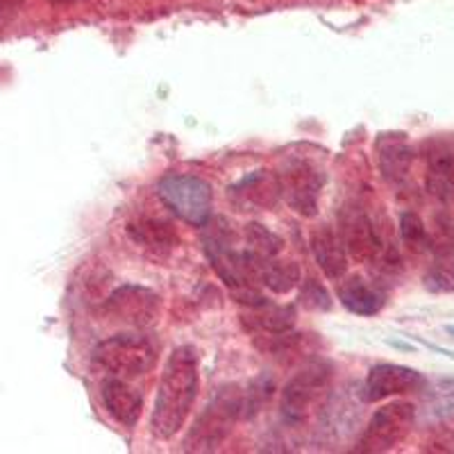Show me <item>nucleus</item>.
Wrapping results in <instances>:
<instances>
[{"mask_svg": "<svg viewBox=\"0 0 454 454\" xmlns=\"http://www.w3.org/2000/svg\"><path fill=\"white\" fill-rule=\"evenodd\" d=\"M23 0H0V26L7 21H12L16 16V12L21 10Z\"/></svg>", "mask_w": 454, "mask_h": 454, "instance_id": "nucleus-27", "label": "nucleus"}, {"mask_svg": "<svg viewBox=\"0 0 454 454\" xmlns=\"http://www.w3.org/2000/svg\"><path fill=\"white\" fill-rule=\"evenodd\" d=\"M380 173L391 186H403L413 166V148L404 135H380L375 144Z\"/></svg>", "mask_w": 454, "mask_h": 454, "instance_id": "nucleus-13", "label": "nucleus"}, {"mask_svg": "<svg viewBox=\"0 0 454 454\" xmlns=\"http://www.w3.org/2000/svg\"><path fill=\"white\" fill-rule=\"evenodd\" d=\"M427 380L416 368L400 366V364H377L368 371L364 384V397L368 403H380L393 395H407V393L423 391Z\"/></svg>", "mask_w": 454, "mask_h": 454, "instance_id": "nucleus-10", "label": "nucleus"}, {"mask_svg": "<svg viewBox=\"0 0 454 454\" xmlns=\"http://www.w3.org/2000/svg\"><path fill=\"white\" fill-rule=\"evenodd\" d=\"M423 416L429 423H454V380L425 384Z\"/></svg>", "mask_w": 454, "mask_h": 454, "instance_id": "nucleus-19", "label": "nucleus"}, {"mask_svg": "<svg viewBox=\"0 0 454 454\" xmlns=\"http://www.w3.org/2000/svg\"><path fill=\"white\" fill-rule=\"evenodd\" d=\"M273 380L266 375L257 377L248 387L243 388V420L246 419H253L262 411V407L270 400L273 395Z\"/></svg>", "mask_w": 454, "mask_h": 454, "instance_id": "nucleus-24", "label": "nucleus"}, {"mask_svg": "<svg viewBox=\"0 0 454 454\" xmlns=\"http://www.w3.org/2000/svg\"><path fill=\"white\" fill-rule=\"evenodd\" d=\"M339 237L346 246L348 257H352L355 262L368 263V266H375V263L391 266L388 263L391 250H387L382 234L364 207L346 205L340 209Z\"/></svg>", "mask_w": 454, "mask_h": 454, "instance_id": "nucleus-6", "label": "nucleus"}, {"mask_svg": "<svg viewBox=\"0 0 454 454\" xmlns=\"http://www.w3.org/2000/svg\"><path fill=\"white\" fill-rule=\"evenodd\" d=\"M427 250L434 257L454 253V214L448 209L432 218V225L427 227Z\"/></svg>", "mask_w": 454, "mask_h": 454, "instance_id": "nucleus-21", "label": "nucleus"}, {"mask_svg": "<svg viewBox=\"0 0 454 454\" xmlns=\"http://www.w3.org/2000/svg\"><path fill=\"white\" fill-rule=\"evenodd\" d=\"M425 450H429V452H454V434H441L432 443H427Z\"/></svg>", "mask_w": 454, "mask_h": 454, "instance_id": "nucleus-26", "label": "nucleus"}, {"mask_svg": "<svg viewBox=\"0 0 454 454\" xmlns=\"http://www.w3.org/2000/svg\"><path fill=\"white\" fill-rule=\"evenodd\" d=\"M243 419V391L239 387L218 388L184 439V452H214L225 443L234 425Z\"/></svg>", "mask_w": 454, "mask_h": 454, "instance_id": "nucleus-2", "label": "nucleus"}, {"mask_svg": "<svg viewBox=\"0 0 454 454\" xmlns=\"http://www.w3.org/2000/svg\"><path fill=\"white\" fill-rule=\"evenodd\" d=\"M241 323L246 330L259 336L282 334V332L294 330L295 309L289 305H270L269 300H263L259 305L246 307V311L241 314Z\"/></svg>", "mask_w": 454, "mask_h": 454, "instance_id": "nucleus-17", "label": "nucleus"}, {"mask_svg": "<svg viewBox=\"0 0 454 454\" xmlns=\"http://www.w3.org/2000/svg\"><path fill=\"white\" fill-rule=\"evenodd\" d=\"M55 5H73V3H80V0H51Z\"/></svg>", "mask_w": 454, "mask_h": 454, "instance_id": "nucleus-28", "label": "nucleus"}, {"mask_svg": "<svg viewBox=\"0 0 454 454\" xmlns=\"http://www.w3.org/2000/svg\"><path fill=\"white\" fill-rule=\"evenodd\" d=\"M400 239L411 253L427 250V225L416 212L400 214Z\"/></svg>", "mask_w": 454, "mask_h": 454, "instance_id": "nucleus-23", "label": "nucleus"}, {"mask_svg": "<svg viewBox=\"0 0 454 454\" xmlns=\"http://www.w3.org/2000/svg\"><path fill=\"white\" fill-rule=\"evenodd\" d=\"M332 380V366L325 362H314L291 377L282 391V420L286 425H300L327 391Z\"/></svg>", "mask_w": 454, "mask_h": 454, "instance_id": "nucleus-7", "label": "nucleus"}, {"mask_svg": "<svg viewBox=\"0 0 454 454\" xmlns=\"http://www.w3.org/2000/svg\"><path fill=\"white\" fill-rule=\"evenodd\" d=\"M445 330H448V332H450V334H452V336H454V325H448V327H445Z\"/></svg>", "mask_w": 454, "mask_h": 454, "instance_id": "nucleus-29", "label": "nucleus"}, {"mask_svg": "<svg viewBox=\"0 0 454 454\" xmlns=\"http://www.w3.org/2000/svg\"><path fill=\"white\" fill-rule=\"evenodd\" d=\"M128 237L132 239L135 246H139L141 250H145L153 257H166L180 243L176 227L164 221V218L155 216H141L128 223Z\"/></svg>", "mask_w": 454, "mask_h": 454, "instance_id": "nucleus-14", "label": "nucleus"}, {"mask_svg": "<svg viewBox=\"0 0 454 454\" xmlns=\"http://www.w3.org/2000/svg\"><path fill=\"white\" fill-rule=\"evenodd\" d=\"M91 362L107 377L135 380L155 366V346L141 334H116L93 348Z\"/></svg>", "mask_w": 454, "mask_h": 454, "instance_id": "nucleus-3", "label": "nucleus"}, {"mask_svg": "<svg viewBox=\"0 0 454 454\" xmlns=\"http://www.w3.org/2000/svg\"><path fill=\"white\" fill-rule=\"evenodd\" d=\"M243 239H246V253H250L253 257L273 259L282 250V239L270 232L269 227H263L262 223H248L243 230Z\"/></svg>", "mask_w": 454, "mask_h": 454, "instance_id": "nucleus-20", "label": "nucleus"}, {"mask_svg": "<svg viewBox=\"0 0 454 454\" xmlns=\"http://www.w3.org/2000/svg\"><path fill=\"white\" fill-rule=\"evenodd\" d=\"M198 388H200V372H198L196 350L192 346L176 348L161 371L155 409H153V419H150V427L157 439H173L184 427L192 416Z\"/></svg>", "mask_w": 454, "mask_h": 454, "instance_id": "nucleus-1", "label": "nucleus"}, {"mask_svg": "<svg viewBox=\"0 0 454 454\" xmlns=\"http://www.w3.org/2000/svg\"><path fill=\"white\" fill-rule=\"evenodd\" d=\"M300 302L302 307L311 311H330L332 309V298L327 294V289L318 279L307 278L302 282V289H300Z\"/></svg>", "mask_w": 454, "mask_h": 454, "instance_id": "nucleus-25", "label": "nucleus"}, {"mask_svg": "<svg viewBox=\"0 0 454 454\" xmlns=\"http://www.w3.org/2000/svg\"><path fill=\"white\" fill-rule=\"evenodd\" d=\"M105 314L129 327H148L160 314V295L139 284H123L105 300Z\"/></svg>", "mask_w": 454, "mask_h": 454, "instance_id": "nucleus-9", "label": "nucleus"}, {"mask_svg": "<svg viewBox=\"0 0 454 454\" xmlns=\"http://www.w3.org/2000/svg\"><path fill=\"white\" fill-rule=\"evenodd\" d=\"M157 193L180 221L202 227L212 218L214 193L209 182L198 176H166Z\"/></svg>", "mask_w": 454, "mask_h": 454, "instance_id": "nucleus-4", "label": "nucleus"}, {"mask_svg": "<svg viewBox=\"0 0 454 454\" xmlns=\"http://www.w3.org/2000/svg\"><path fill=\"white\" fill-rule=\"evenodd\" d=\"M227 196L232 198L234 205L243 212H262L273 209L282 198L279 177L270 170H253L250 176L241 177L237 184L227 189Z\"/></svg>", "mask_w": 454, "mask_h": 454, "instance_id": "nucleus-11", "label": "nucleus"}, {"mask_svg": "<svg viewBox=\"0 0 454 454\" xmlns=\"http://www.w3.org/2000/svg\"><path fill=\"white\" fill-rule=\"evenodd\" d=\"M413 423H416V407L411 403L397 400V403L384 404L368 420L366 429H364V434L359 436V443H356V452H391L397 445L404 443V439L411 434Z\"/></svg>", "mask_w": 454, "mask_h": 454, "instance_id": "nucleus-5", "label": "nucleus"}, {"mask_svg": "<svg viewBox=\"0 0 454 454\" xmlns=\"http://www.w3.org/2000/svg\"><path fill=\"white\" fill-rule=\"evenodd\" d=\"M423 284L429 294H454V253L434 259Z\"/></svg>", "mask_w": 454, "mask_h": 454, "instance_id": "nucleus-22", "label": "nucleus"}, {"mask_svg": "<svg viewBox=\"0 0 454 454\" xmlns=\"http://www.w3.org/2000/svg\"><path fill=\"white\" fill-rule=\"evenodd\" d=\"M311 253H314L318 269L325 273L327 279L339 282L348 273V253L340 241L339 232L330 225H320L311 232Z\"/></svg>", "mask_w": 454, "mask_h": 454, "instance_id": "nucleus-16", "label": "nucleus"}, {"mask_svg": "<svg viewBox=\"0 0 454 454\" xmlns=\"http://www.w3.org/2000/svg\"><path fill=\"white\" fill-rule=\"evenodd\" d=\"M425 189L441 205L454 200V148L445 141H432L425 150Z\"/></svg>", "mask_w": 454, "mask_h": 454, "instance_id": "nucleus-12", "label": "nucleus"}, {"mask_svg": "<svg viewBox=\"0 0 454 454\" xmlns=\"http://www.w3.org/2000/svg\"><path fill=\"white\" fill-rule=\"evenodd\" d=\"M278 177L286 205L300 216H316L320 189H323V182H325L323 170L307 160H291L284 164L282 173Z\"/></svg>", "mask_w": 454, "mask_h": 454, "instance_id": "nucleus-8", "label": "nucleus"}, {"mask_svg": "<svg viewBox=\"0 0 454 454\" xmlns=\"http://www.w3.org/2000/svg\"><path fill=\"white\" fill-rule=\"evenodd\" d=\"M103 404L107 413L114 420L123 427H135L141 419V409H144V400L139 393L129 387L128 380L121 377H107L103 384Z\"/></svg>", "mask_w": 454, "mask_h": 454, "instance_id": "nucleus-15", "label": "nucleus"}, {"mask_svg": "<svg viewBox=\"0 0 454 454\" xmlns=\"http://www.w3.org/2000/svg\"><path fill=\"white\" fill-rule=\"evenodd\" d=\"M339 300L340 305L346 307L350 314L356 316H375L384 309V302H387V295L382 289L372 286L371 282H366L359 275H352V278L339 279Z\"/></svg>", "mask_w": 454, "mask_h": 454, "instance_id": "nucleus-18", "label": "nucleus"}]
</instances>
